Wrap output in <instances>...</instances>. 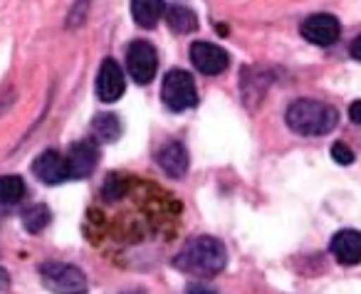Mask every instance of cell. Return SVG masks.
<instances>
[{
  "label": "cell",
  "mask_w": 361,
  "mask_h": 294,
  "mask_svg": "<svg viewBox=\"0 0 361 294\" xmlns=\"http://www.w3.org/2000/svg\"><path fill=\"white\" fill-rule=\"evenodd\" d=\"M226 262V247H223L221 240L211 238V235L188 240L173 259V264L180 272L198 274V277H213V274L223 272Z\"/></svg>",
  "instance_id": "cell-1"
},
{
  "label": "cell",
  "mask_w": 361,
  "mask_h": 294,
  "mask_svg": "<svg viewBox=\"0 0 361 294\" xmlns=\"http://www.w3.org/2000/svg\"><path fill=\"white\" fill-rule=\"evenodd\" d=\"M339 121L334 106L314 99H297L287 109V126L302 136H324Z\"/></svg>",
  "instance_id": "cell-2"
},
{
  "label": "cell",
  "mask_w": 361,
  "mask_h": 294,
  "mask_svg": "<svg viewBox=\"0 0 361 294\" xmlns=\"http://www.w3.org/2000/svg\"><path fill=\"white\" fill-rule=\"evenodd\" d=\"M161 99L171 111H186L196 106L198 94L193 77L183 70H171L164 77V85H161Z\"/></svg>",
  "instance_id": "cell-3"
},
{
  "label": "cell",
  "mask_w": 361,
  "mask_h": 294,
  "mask_svg": "<svg viewBox=\"0 0 361 294\" xmlns=\"http://www.w3.org/2000/svg\"><path fill=\"white\" fill-rule=\"evenodd\" d=\"M40 277H42V284L55 294H85L87 292V277L75 264L47 262L40 267Z\"/></svg>",
  "instance_id": "cell-4"
},
{
  "label": "cell",
  "mask_w": 361,
  "mask_h": 294,
  "mask_svg": "<svg viewBox=\"0 0 361 294\" xmlns=\"http://www.w3.org/2000/svg\"><path fill=\"white\" fill-rule=\"evenodd\" d=\"M126 70H129V77L136 85H149L156 77V70H159L156 50L144 40L131 42L129 50H126Z\"/></svg>",
  "instance_id": "cell-5"
},
{
  "label": "cell",
  "mask_w": 361,
  "mask_h": 294,
  "mask_svg": "<svg viewBox=\"0 0 361 294\" xmlns=\"http://www.w3.org/2000/svg\"><path fill=\"white\" fill-rule=\"evenodd\" d=\"M341 35V25L334 16H326V13H319V16H310L305 23H302V37L312 45L319 47H329L339 40Z\"/></svg>",
  "instance_id": "cell-6"
},
{
  "label": "cell",
  "mask_w": 361,
  "mask_h": 294,
  "mask_svg": "<svg viewBox=\"0 0 361 294\" xmlns=\"http://www.w3.org/2000/svg\"><path fill=\"white\" fill-rule=\"evenodd\" d=\"M191 62L203 75H221L228 67V52L213 42H193L191 45Z\"/></svg>",
  "instance_id": "cell-7"
},
{
  "label": "cell",
  "mask_w": 361,
  "mask_h": 294,
  "mask_svg": "<svg viewBox=\"0 0 361 294\" xmlns=\"http://www.w3.org/2000/svg\"><path fill=\"white\" fill-rule=\"evenodd\" d=\"M126 90L124 72L116 65V60L106 57L99 65V75H97V94L102 102H116Z\"/></svg>",
  "instance_id": "cell-8"
},
{
  "label": "cell",
  "mask_w": 361,
  "mask_h": 294,
  "mask_svg": "<svg viewBox=\"0 0 361 294\" xmlns=\"http://www.w3.org/2000/svg\"><path fill=\"white\" fill-rule=\"evenodd\" d=\"M32 173L47 185H57L65 178H70V166H67V156L60 151H45L35 159L32 164Z\"/></svg>",
  "instance_id": "cell-9"
},
{
  "label": "cell",
  "mask_w": 361,
  "mask_h": 294,
  "mask_svg": "<svg viewBox=\"0 0 361 294\" xmlns=\"http://www.w3.org/2000/svg\"><path fill=\"white\" fill-rule=\"evenodd\" d=\"M97 161H99V151H97V146L92 141H77V144H72L70 154H67L70 178H87L97 169Z\"/></svg>",
  "instance_id": "cell-10"
},
{
  "label": "cell",
  "mask_w": 361,
  "mask_h": 294,
  "mask_svg": "<svg viewBox=\"0 0 361 294\" xmlns=\"http://www.w3.org/2000/svg\"><path fill=\"white\" fill-rule=\"evenodd\" d=\"M331 255L341 264L361 262V233L359 230H339L331 238Z\"/></svg>",
  "instance_id": "cell-11"
},
{
  "label": "cell",
  "mask_w": 361,
  "mask_h": 294,
  "mask_svg": "<svg viewBox=\"0 0 361 294\" xmlns=\"http://www.w3.org/2000/svg\"><path fill=\"white\" fill-rule=\"evenodd\" d=\"M159 166L164 169V173H169L171 178H183V173L188 171V151L178 141H169L164 149L156 156Z\"/></svg>",
  "instance_id": "cell-12"
},
{
  "label": "cell",
  "mask_w": 361,
  "mask_h": 294,
  "mask_svg": "<svg viewBox=\"0 0 361 294\" xmlns=\"http://www.w3.org/2000/svg\"><path fill=\"white\" fill-rule=\"evenodd\" d=\"M131 16L139 27H154L164 18V0H131Z\"/></svg>",
  "instance_id": "cell-13"
},
{
  "label": "cell",
  "mask_w": 361,
  "mask_h": 294,
  "mask_svg": "<svg viewBox=\"0 0 361 294\" xmlns=\"http://www.w3.org/2000/svg\"><path fill=\"white\" fill-rule=\"evenodd\" d=\"M166 23L173 32H193L198 27L196 13L186 6H171L166 13Z\"/></svg>",
  "instance_id": "cell-14"
},
{
  "label": "cell",
  "mask_w": 361,
  "mask_h": 294,
  "mask_svg": "<svg viewBox=\"0 0 361 294\" xmlns=\"http://www.w3.org/2000/svg\"><path fill=\"white\" fill-rule=\"evenodd\" d=\"M92 134L97 136L104 144H111V141L119 139L121 134V121L116 114H97L94 121H92Z\"/></svg>",
  "instance_id": "cell-15"
},
{
  "label": "cell",
  "mask_w": 361,
  "mask_h": 294,
  "mask_svg": "<svg viewBox=\"0 0 361 294\" xmlns=\"http://www.w3.org/2000/svg\"><path fill=\"white\" fill-rule=\"evenodd\" d=\"M25 180L20 176H0V203L16 205L25 198Z\"/></svg>",
  "instance_id": "cell-16"
},
{
  "label": "cell",
  "mask_w": 361,
  "mask_h": 294,
  "mask_svg": "<svg viewBox=\"0 0 361 294\" xmlns=\"http://www.w3.org/2000/svg\"><path fill=\"white\" fill-rule=\"evenodd\" d=\"M23 225H25L27 233H40V230H45L50 225V210L45 205H32V208H27L23 213Z\"/></svg>",
  "instance_id": "cell-17"
},
{
  "label": "cell",
  "mask_w": 361,
  "mask_h": 294,
  "mask_svg": "<svg viewBox=\"0 0 361 294\" xmlns=\"http://www.w3.org/2000/svg\"><path fill=\"white\" fill-rule=\"evenodd\" d=\"M126 193V178L121 173H109L104 180V185H102V195H104V200H109V203H114V200H119L121 195Z\"/></svg>",
  "instance_id": "cell-18"
},
{
  "label": "cell",
  "mask_w": 361,
  "mask_h": 294,
  "mask_svg": "<svg viewBox=\"0 0 361 294\" xmlns=\"http://www.w3.org/2000/svg\"><path fill=\"white\" fill-rule=\"evenodd\" d=\"M331 159L341 166H349V164H354V151L346 144H341V141H336V144L331 146Z\"/></svg>",
  "instance_id": "cell-19"
},
{
  "label": "cell",
  "mask_w": 361,
  "mask_h": 294,
  "mask_svg": "<svg viewBox=\"0 0 361 294\" xmlns=\"http://www.w3.org/2000/svg\"><path fill=\"white\" fill-rule=\"evenodd\" d=\"M349 119L354 121V124H361V99L349 106Z\"/></svg>",
  "instance_id": "cell-20"
},
{
  "label": "cell",
  "mask_w": 361,
  "mask_h": 294,
  "mask_svg": "<svg viewBox=\"0 0 361 294\" xmlns=\"http://www.w3.org/2000/svg\"><path fill=\"white\" fill-rule=\"evenodd\" d=\"M351 57L361 62V37H356V40L351 42Z\"/></svg>",
  "instance_id": "cell-21"
},
{
  "label": "cell",
  "mask_w": 361,
  "mask_h": 294,
  "mask_svg": "<svg viewBox=\"0 0 361 294\" xmlns=\"http://www.w3.org/2000/svg\"><path fill=\"white\" fill-rule=\"evenodd\" d=\"M188 294H216V292H213V289L201 287V284H191V287H188Z\"/></svg>",
  "instance_id": "cell-22"
},
{
  "label": "cell",
  "mask_w": 361,
  "mask_h": 294,
  "mask_svg": "<svg viewBox=\"0 0 361 294\" xmlns=\"http://www.w3.org/2000/svg\"><path fill=\"white\" fill-rule=\"evenodd\" d=\"M8 284H11V279H8V272H6V269H0V292H3V289H8Z\"/></svg>",
  "instance_id": "cell-23"
},
{
  "label": "cell",
  "mask_w": 361,
  "mask_h": 294,
  "mask_svg": "<svg viewBox=\"0 0 361 294\" xmlns=\"http://www.w3.org/2000/svg\"><path fill=\"white\" fill-rule=\"evenodd\" d=\"M124 294H141V292H124Z\"/></svg>",
  "instance_id": "cell-24"
}]
</instances>
